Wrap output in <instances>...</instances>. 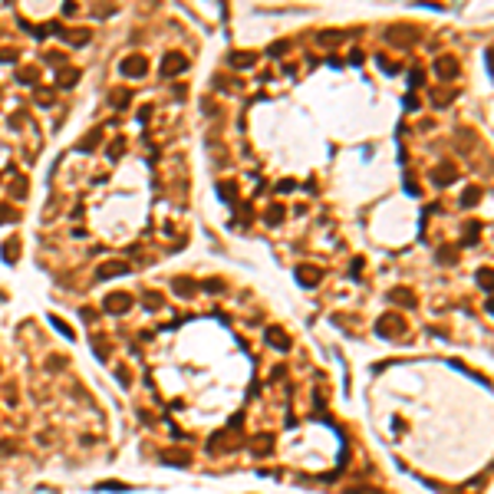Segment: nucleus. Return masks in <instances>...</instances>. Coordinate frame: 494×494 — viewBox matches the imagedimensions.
I'll return each mask as SVG.
<instances>
[{
  "label": "nucleus",
  "mask_w": 494,
  "mask_h": 494,
  "mask_svg": "<svg viewBox=\"0 0 494 494\" xmlns=\"http://www.w3.org/2000/svg\"><path fill=\"white\" fill-rule=\"evenodd\" d=\"M185 66H188V60H185L181 53H168L162 60V76H175V73H181Z\"/></svg>",
  "instance_id": "f257e3e1"
},
{
  "label": "nucleus",
  "mask_w": 494,
  "mask_h": 494,
  "mask_svg": "<svg viewBox=\"0 0 494 494\" xmlns=\"http://www.w3.org/2000/svg\"><path fill=\"white\" fill-rule=\"evenodd\" d=\"M129 306H132V297H129V293H109V297H106V310H109V313H126Z\"/></svg>",
  "instance_id": "f03ea898"
},
{
  "label": "nucleus",
  "mask_w": 494,
  "mask_h": 494,
  "mask_svg": "<svg viewBox=\"0 0 494 494\" xmlns=\"http://www.w3.org/2000/svg\"><path fill=\"white\" fill-rule=\"evenodd\" d=\"M145 70H149V63H145L142 56H129V60H122V73H126V76H145Z\"/></svg>",
  "instance_id": "7ed1b4c3"
},
{
  "label": "nucleus",
  "mask_w": 494,
  "mask_h": 494,
  "mask_svg": "<svg viewBox=\"0 0 494 494\" xmlns=\"http://www.w3.org/2000/svg\"><path fill=\"white\" fill-rule=\"evenodd\" d=\"M399 329H402V320H399V316H392V313L382 316V320L376 323V333H379V336H392V333H399Z\"/></svg>",
  "instance_id": "20e7f679"
},
{
  "label": "nucleus",
  "mask_w": 494,
  "mask_h": 494,
  "mask_svg": "<svg viewBox=\"0 0 494 494\" xmlns=\"http://www.w3.org/2000/svg\"><path fill=\"white\" fill-rule=\"evenodd\" d=\"M435 73L445 76V79H451V76H458V63L451 60V56H438V60H435Z\"/></svg>",
  "instance_id": "39448f33"
},
{
  "label": "nucleus",
  "mask_w": 494,
  "mask_h": 494,
  "mask_svg": "<svg viewBox=\"0 0 494 494\" xmlns=\"http://www.w3.org/2000/svg\"><path fill=\"white\" fill-rule=\"evenodd\" d=\"M267 343H277V349H290V336H287L280 326H270V329H267Z\"/></svg>",
  "instance_id": "423d86ee"
},
{
  "label": "nucleus",
  "mask_w": 494,
  "mask_h": 494,
  "mask_svg": "<svg viewBox=\"0 0 494 494\" xmlns=\"http://www.w3.org/2000/svg\"><path fill=\"white\" fill-rule=\"evenodd\" d=\"M172 290H178V297H191V293L198 290V283L188 280V277H175V280H172Z\"/></svg>",
  "instance_id": "0eeeda50"
},
{
  "label": "nucleus",
  "mask_w": 494,
  "mask_h": 494,
  "mask_svg": "<svg viewBox=\"0 0 494 494\" xmlns=\"http://www.w3.org/2000/svg\"><path fill=\"white\" fill-rule=\"evenodd\" d=\"M451 178H455V165H438V168L431 172V181H435V185H448Z\"/></svg>",
  "instance_id": "6e6552de"
},
{
  "label": "nucleus",
  "mask_w": 494,
  "mask_h": 494,
  "mask_svg": "<svg viewBox=\"0 0 494 494\" xmlns=\"http://www.w3.org/2000/svg\"><path fill=\"white\" fill-rule=\"evenodd\" d=\"M297 280L303 283V287H313V283L320 280V270H313V267H297Z\"/></svg>",
  "instance_id": "1a4fd4ad"
},
{
  "label": "nucleus",
  "mask_w": 494,
  "mask_h": 494,
  "mask_svg": "<svg viewBox=\"0 0 494 494\" xmlns=\"http://www.w3.org/2000/svg\"><path fill=\"white\" fill-rule=\"evenodd\" d=\"M116 274H129V264H122V260H112V264H102V267H99V277H116Z\"/></svg>",
  "instance_id": "9d476101"
},
{
  "label": "nucleus",
  "mask_w": 494,
  "mask_h": 494,
  "mask_svg": "<svg viewBox=\"0 0 494 494\" xmlns=\"http://www.w3.org/2000/svg\"><path fill=\"white\" fill-rule=\"evenodd\" d=\"M270 448H274V438H270V435H257V438H254V455H270Z\"/></svg>",
  "instance_id": "9b49d317"
},
{
  "label": "nucleus",
  "mask_w": 494,
  "mask_h": 494,
  "mask_svg": "<svg viewBox=\"0 0 494 494\" xmlns=\"http://www.w3.org/2000/svg\"><path fill=\"white\" fill-rule=\"evenodd\" d=\"M162 461H168V464H188L191 455H188V451H185V455H178V448H172V451H165V455H162Z\"/></svg>",
  "instance_id": "f8f14e48"
},
{
  "label": "nucleus",
  "mask_w": 494,
  "mask_h": 494,
  "mask_svg": "<svg viewBox=\"0 0 494 494\" xmlns=\"http://www.w3.org/2000/svg\"><path fill=\"white\" fill-rule=\"evenodd\" d=\"M76 79H79V73H76V70H63V73H56V83H60V86H76Z\"/></svg>",
  "instance_id": "ddd939ff"
},
{
  "label": "nucleus",
  "mask_w": 494,
  "mask_h": 494,
  "mask_svg": "<svg viewBox=\"0 0 494 494\" xmlns=\"http://www.w3.org/2000/svg\"><path fill=\"white\" fill-rule=\"evenodd\" d=\"M4 257H7V260L20 257V237H10V244H4Z\"/></svg>",
  "instance_id": "4468645a"
},
{
  "label": "nucleus",
  "mask_w": 494,
  "mask_h": 494,
  "mask_svg": "<svg viewBox=\"0 0 494 494\" xmlns=\"http://www.w3.org/2000/svg\"><path fill=\"white\" fill-rule=\"evenodd\" d=\"M231 63L247 70V66H254V53H234V60H231Z\"/></svg>",
  "instance_id": "2eb2a0df"
},
{
  "label": "nucleus",
  "mask_w": 494,
  "mask_h": 494,
  "mask_svg": "<svg viewBox=\"0 0 494 494\" xmlns=\"http://www.w3.org/2000/svg\"><path fill=\"white\" fill-rule=\"evenodd\" d=\"M395 303H405V306H415V297H408V290H392Z\"/></svg>",
  "instance_id": "dca6fc26"
},
{
  "label": "nucleus",
  "mask_w": 494,
  "mask_h": 494,
  "mask_svg": "<svg viewBox=\"0 0 494 494\" xmlns=\"http://www.w3.org/2000/svg\"><path fill=\"white\" fill-rule=\"evenodd\" d=\"M96 145H99V132H89V139H83V142H79V149H83V152L96 149Z\"/></svg>",
  "instance_id": "f3484780"
},
{
  "label": "nucleus",
  "mask_w": 494,
  "mask_h": 494,
  "mask_svg": "<svg viewBox=\"0 0 494 494\" xmlns=\"http://www.w3.org/2000/svg\"><path fill=\"white\" fill-rule=\"evenodd\" d=\"M478 198H481V188H471V191H464V195H461V204L468 208V204H474Z\"/></svg>",
  "instance_id": "a211bd4d"
},
{
  "label": "nucleus",
  "mask_w": 494,
  "mask_h": 494,
  "mask_svg": "<svg viewBox=\"0 0 494 494\" xmlns=\"http://www.w3.org/2000/svg\"><path fill=\"white\" fill-rule=\"evenodd\" d=\"M280 218H283V208H270V211H267V221H270V224H280Z\"/></svg>",
  "instance_id": "6ab92c4d"
},
{
  "label": "nucleus",
  "mask_w": 494,
  "mask_h": 494,
  "mask_svg": "<svg viewBox=\"0 0 494 494\" xmlns=\"http://www.w3.org/2000/svg\"><path fill=\"white\" fill-rule=\"evenodd\" d=\"M448 260H455V251H451V247H441L438 251V264H448Z\"/></svg>",
  "instance_id": "aec40b11"
},
{
  "label": "nucleus",
  "mask_w": 494,
  "mask_h": 494,
  "mask_svg": "<svg viewBox=\"0 0 494 494\" xmlns=\"http://www.w3.org/2000/svg\"><path fill=\"white\" fill-rule=\"evenodd\" d=\"M142 303L149 306V310H158V306H162V297H155V293H149V297L142 300Z\"/></svg>",
  "instance_id": "412c9836"
},
{
  "label": "nucleus",
  "mask_w": 494,
  "mask_h": 494,
  "mask_svg": "<svg viewBox=\"0 0 494 494\" xmlns=\"http://www.w3.org/2000/svg\"><path fill=\"white\" fill-rule=\"evenodd\" d=\"M343 33H320V43H339Z\"/></svg>",
  "instance_id": "4be33fe9"
},
{
  "label": "nucleus",
  "mask_w": 494,
  "mask_h": 494,
  "mask_svg": "<svg viewBox=\"0 0 494 494\" xmlns=\"http://www.w3.org/2000/svg\"><path fill=\"white\" fill-rule=\"evenodd\" d=\"M474 237H478V224H468V231H464V244H474Z\"/></svg>",
  "instance_id": "5701e85b"
},
{
  "label": "nucleus",
  "mask_w": 494,
  "mask_h": 494,
  "mask_svg": "<svg viewBox=\"0 0 494 494\" xmlns=\"http://www.w3.org/2000/svg\"><path fill=\"white\" fill-rule=\"evenodd\" d=\"M0 221H17V211L14 208H0Z\"/></svg>",
  "instance_id": "b1692460"
},
{
  "label": "nucleus",
  "mask_w": 494,
  "mask_h": 494,
  "mask_svg": "<svg viewBox=\"0 0 494 494\" xmlns=\"http://www.w3.org/2000/svg\"><path fill=\"white\" fill-rule=\"evenodd\" d=\"M53 326H56V329H60V333H63V336H66V339H73V329H70V326H66V323H60V320H53Z\"/></svg>",
  "instance_id": "393cba45"
},
{
  "label": "nucleus",
  "mask_w": 494,
  "mask_h": 494,
  "mask_svg": "<svg viewBox=\"0 0 494 494\" xmlns=\"http://www.w3.org/2000/svg\"><path fill=\"white\" fill-rule=\"evenodd\" d=\"M478 280L484 283V290H487V287H491V270H481V274H478Z\"/></svg>",
  "instance_id": "a878e982"
},
{
  "label": "nucleus",
  "mask_w": 494,
  "mask_h": 494,
  "mask_svg": "<svg viewBox=\"0 0 494 494\" xmlns=\"http://www.w3.org/2000/svg\"><path fill=\"white\" fill-rule=\"evenodd\" d=\"M204 290H211V293L221 290V280H204Z\"/></svg>",
  "instance_id": "bb28decb"
},
{
  "label": "nucleus",
  "mask_w": 494,
  "mask_h": 494,
  "mask_svg": "<svg viewBox=\"0 0 494 494\" xmlns=\"http://www.w3.org/2000/svg\"><path fill=\"white\" fill-rule=\"evenodd\" d=\"M349 494H379V491H372V487H353Z\"/></svg>",
  "instance_id": "cd10ccee"
}]
</instances>
